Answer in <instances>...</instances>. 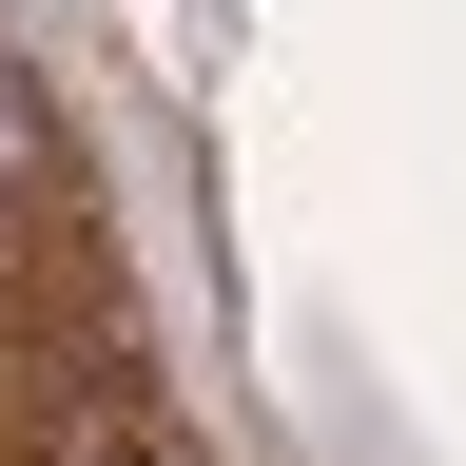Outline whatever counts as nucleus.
<instances>
[{
    "label": "nucleus",
    "instance_id": "2",
    "mask_svg": "<svg viewBox=\"0 0 466 466\" xmlns=\"http://www.w3.org/2000/svg\"><path fill=\"white\" fill-rule=\"evenodd\" d=\"M58 466H156V447H116V428H97V447H58Z\"/></svg>",
    "mask_w": 466,
    "mask_h": 466
},
{
    "label": "nucleus",
    "instance_id": "1",
    "mask_svg": "<svg viewBox=\"0 0 466 466\" xmlns=\"http://www.w3.org/2000/svg\"><path fill=\"white\" fill-rule=\"evenodd\" d=\"M0 253H78V156H58L20 58H0Z\"/></svg>",
    "mask_w": 466,
    "mask_h": 466
}]
</instances>
